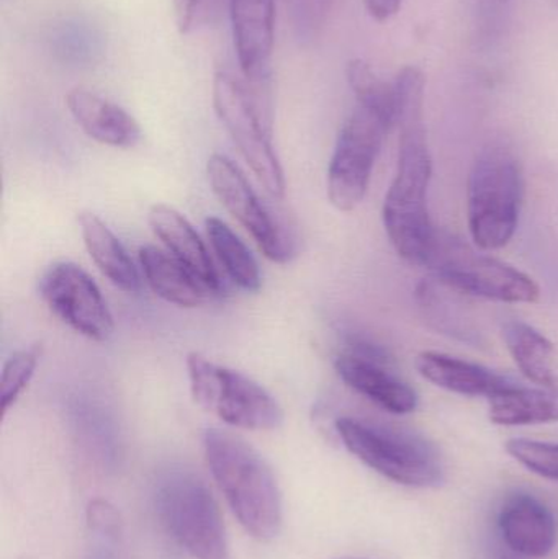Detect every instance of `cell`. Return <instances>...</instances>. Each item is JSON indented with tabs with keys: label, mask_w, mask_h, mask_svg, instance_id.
Listing matches in <instances>:
<instances>
[{
	"label": "cell",
	"mask_w": 558,
	"mask_h": 559,
	"mask_svg": "<svg viewBox=\"0 0 558 559\" xmlns=\"http://www.w3.org/2000/svg\"><path fill=\"white\" fill-rule=\"evenodd\" d=\"M340 559H360V558H340Z\"/></svg>",
	"instance_id": "obj_32"
},
{
	"label": "cell",
	"mask_w": 558,
	"mask_h": 559,
	"mask_svg": "<svg viewBox=\"0 0 558 559\" xmlns=\"http://www.w3.org/2000/svg\"><path fill=\"white\" fill-rule=\"evenodd\" d=\"M187 373L193 401L223 423L246 430H274L284 423L277 400L246 374L199 352L187 355Z\"/></svg>",
	"instance_id": "obj_7"
},
{
	"label": "cell",
	"mask_w": 558,
	"mask_h": 559,
	"mask_svg": "<svg viewBox=\"0 0 558 559\" xmlns=\"http://www.w3.org/2000/svg\"><path fill=\"white\" fill-rule=\"evenodd\" d=\"M229 16L239 68L256 97L271 105L275 0H229Z\"/></svg>",
	"instance_id": "obj_12"
},
{
	"label": "cell",
	"mask_w": 558,
	"mask_h": 559,
	"mask_svg": "<svg viewBox=\"0 0 558 559\" xmlns=\"http://www.w3.org/2000/svg\"><path fill=\"white\" fill-rule=\"evenodd\" d=\"M524 199L523 167L510 147L494 144L472 167L467 189L468 231L482 251L510 245Z\"/></svg>",
	"instance_id": "obj_3"
},
{
	"label": "cell",
	"mask_w": 558,
	"mask_h": 559,
	"mask_svg": "<svg viewBox=\"0 0 558 559\" xmlns=\"http://www.w3.org/2000/svg\"><path fill=\"white\" fill-rule=\"evenodd\" d=\"M507 452L530 472L558 481V443L511 439L507 442Z\"/></svg>",
	"instance_id": "obj_26"
},
{
	"label": "cell",
	"mask_w": 558,
	"mask_h": 559,
	"mask_svg": "<svg viewBox=\"0 0 558 559\" xmlns=\"http://www.w3.org/2000/svg\"><path fill=\"white\" fill-rule=\"evenodd\" d=\"M393 87L395 127L400 130L399 166L383 202V226L403 261L425 265L438 231L428 209L432 157L425 121V74L415 66H406Z\"/></svg>",
	"instance_id": "obj_1"
},
{
	"label": "cell",
	"mask_w": 558,
	"mask_h": 559,
	"mask_svg": "<svg viewBox=\"0 0 558 559\" xmlns=\"http://www.w3.org/2000/svg\"><path fill=\"white\" fill-rule=\"evenodd\" d=\"M41 358V344L29 345L15 352L3 365L0 378V407L2 414L9 413L10 407L16 403L20 394L25 391L35 374Z\"/></svg>",
	"instance_id": "obj_25"
},
{
	"label": "cell",
	"mask_w": 558,
	"mask_h": 559,
	"mask_svg": "<svg viewBox=\"0 0 558 559\" xmlns=\"http://www.w3.org/2000/svg\"><path fill=\"white\" fill-rule=\"evenodd\" d=\"M333 0H287L292 32L301 45L318 38Z\"/></svg>",
	"instance_id": "obj_27"
},
{
	"label": "cell",
	"mask_w": 558,
	"mask_h": 559,
	"mask_svg": "<svg viewBox=\"0 0 558 559\" xmlns=\"http://www.w3.org/2000/svg\"><path fill=\"white\" fill-rule=\"evenodd\" d=\"M336 430L357 460L396 485L432 488L444 478L441 453L419 433L354 417L337 419Z\"/></svg>",
	"instance_id": "obj_4"
},
{
	"label": "cell",
	"mask_w": 558,
	"mask_h": 559,
	"mask_svg": "<svg viewBox=\"0 0 558 559\" xmlns=\"http://www.w3.org/2000/svg\"><path fill=\"white\" fill-rule=\"evenodd\" d=\"M416 296H418L419 306H422L426 319H429L438 331L474 342L472 335L477 332L474 331L471 322H465L467 318L464 319V316L454 308L455 302L439 292L435 282L419 283Z\"/></svg>",
	"instance_id": "obj_23"
},
{
	"label": "cell",
	"mask_w": 558,
	"mask_h": 559,
	"mask_svg": "<svg viewBox=\"0 0 558 559\" xmlns=\"http://www.w3.org/2000/svg\"><path fill=\"white\" fill-rule=\"evenodd\" d=\"M157 511L174 540L193 559H228L218 506L205 485L187 473L167 476L157 489Z\"/></svg>",
	"instance_id": "obj_8"
},
{
	"label": "cell",
	"mask_w": 558,
	"mask_h": 559,
	"mask_svg": "<svg viewBox=\"0 0 558 559\" xmlns=\"http://www.w3.org/2000/svg\"><path fill=\"white\" fill-rule=\"evenodd\" d=\"M501 335L527 380L537 386L558 388L557 348L543 332L520 319H510L501 325Z\"/></svg>",
	"instance_id": "obj_19"
},
{
	"label": "cell",
	"mask_w": 558,
	"mask_h": 559,
	"mask_svg": "<svg viewBox=\"0 0 558 559\" xmlns=\"http://www.w3.org/2000/svg\"><path fill=\"white\" fill-rule=\"evenodd\" d=\"M39 295L49 311L68 328L95 342L114 335L115 322L107 301L91 275L72 264L59 262L39 282Z\"/></svg>",
	"instance_id": "obj_11"
},
{
	"label": "cell",
	"mask_w": 558,
	"mask_h": 559,
	"mask_svg": "<svg viewBox=\"0 0 558 559\" xmlns=\"http://www.w3.org/2000/svg\"><path fill=\"white\" fill-rule=\"evenodd\" d=\"M491 423L518 427L557 423L558 388H527L514 383L488 397Z\"/></svg>",
	"instance_id": "obj_21"
},
{
	"label": "cell",
	"mask_w": 558,
	"mask_h": 559,
	"mask_svg": "<svg viewBox=\"0 0 558 559\" xmlns=\"http://www.w3.org/2000/svg\"><path fill=\"white\" fill-rule=\"evenodd\" d=\"M78 222L88 255L100 274L117 288L136 293L141 286L140 274L117 236L94 213H79Z\"/></svg>",
	"instance_id": "obj_20"
},
{
	"label": "cell",
	"mask_w": 558,
	"mask_h": 559,
	"mask_svg": "<svg viewBox=\"0 0 558 559\" xmlns=\"http://www.w3.org/2000/svg\"><path fill=\"white\" fill-rule=\"evenodd\" d=\"M395 121L377 108L356 104L344 123L328 169V199L340 212L363 203L387 133Z\"/></svg>",
	"instance_id": "obj_9"
},
{
	"label": "cell",
	"mask_w": 558,
	"mask_h": 559,
	"mask_svg": "<svg viewBox=\"0 0 558 559\" xmlns=\"http://www.w3.org/2000/svg\"><path fill=\"white\" fill-rule=\"evenodd\" d=\"M140 264L151 289L170 305L199 308L218 295L182 262L156 246L140 249Z\"/></svg>",
	"instance_id": "obj_18"
},
{
	"label": "cell",
	"mask_w": 558,
	"mask_h": 559,
	"mask_svg": "<svg viewBox=\"0 0 558 559\" xmlns=\"http://www.w3.org/2000/svg\"><path fill=\"white\" fill-rule=\"evenodd\" d=\"M425 265L452 292L501 302H536L541 296L530 275L449 233L436 231Z\"/></svg>",
	"instance_id": "obj_5"
},
{
	"label": "cell",
	"mask_w": 558,
	"mask_h": 559,
	"mask_svg": "<svg viewBox=\"0 0 558 559\" xmlns=\"http://www.w3.org/2000/svg\"><path fill=\"white\" fill-rule=\"evenodd\" d=\"M87 522L91 531L102 535V537L114 538V540L120 537V514L107 501L95 499L88 504Z\"/></svg>",
	"instance_id": "obj_29"
},
{
	"label": "cell",
	"mask_w": 558,
	"mask_h": 559,
	"mask_svg": "<svg viewBox=\"0 0 558 559\" xmlns=\"http://www.w3.org/2000/svg\"><path fill=\"white\" fill-rule=\"evenodd\" d=\"M402 2L403 0H364L367 12L377 22H385V20L392 19L399 12Z\"/></svg>",
	"instance_id": "obj_30"
},
{
	"label": "cell",
	"mask_w": 558,
	"mask_h": 559,
	"mask_svg": "<svg viewBox=\"0 0 558 559\" xmlns=\"http://www.w3.org/2000/svg\"><path fill=\"white\" fill-rule=\"evenodd\" d=\"M346 75L347 82H349L351 88L356 95L357 104L377 108V110L382 111L395 121L396 102L393 84L390 85L382 81L372 71V68L360 59H354L347 64Z\"/></svg>",
	"instance_id": "obj_24"
},
{
	"label": "cell",
	"mask_w": 558,
	"mask_h": 559,
	"mask_svg": "<svg viewBox=\"0 0 558 559\" xmlns=\"http://www.w3.org/2000/svg\"><path fill=\"white\" fill-rule=\"evenodd\" d=\"M389 367L349 352H343L334 360L337 374L351 390L389 413L400 416L413 413L418 407V394Z\"/></svg>",
	"instance_id": "obj_14"
},
{
	"label": "cell",
	"mask_w": 558,
	"mask_h": 559,
	"mask_svg": "<svg viewBox=\"0 0 558 559\" xmlns=\"http://www.w3.org/2000/svg\"><path fill=\"white\" fill-rule=\"evenodd\" d=\"M66 105L81 130L105 146L131 150L143 138L140 124L124 108L94 92L74 88L66 95Z\"/></svg>",
	"instance_id": "obj_15"
},
{
	"label": "cell",
	"mask_w": 558,
	"mask_h": 559,
	"mask_svg": "<svg viewBox=\"0 0 558 559\" xmlns=\"http://www.w3.org/2000/svg\"><path fill=\"white\" fill-rule=\"evenodd\" d=\"M205 228L213 252L222 262L229 278L245 292H258L262 285L261 269L248 246L233 233L225 222L215 216L206 218Z\"/></svg>",
	"instance_id": "obj_22"
},
{
	"label": "cell",
	"mask_w": 558,
	"mask_h": 559,
	"mask_svg": "<svg viewBox=\"0 0 558 559\" xmlns=\"http://www.w3.org/2000/svg\"><path fill=\"white\" fill-rule=\"evenodd\" d=\"M498 527L508 550L523 558H546L557 544V522L550 509L531 495L507 499Z\"/></svg>",
	"instance_id": "obj_13"
},
{
	"label": "cell",
	"mask_w": 558,
	"mask_h": 559,
	"mask_svg": "<svg viewBox=\"0 0 558 559\" xmlns=\"http://www.w3.org/2000/svg\"><path fill=\"white\" fill-rule=\"evenodd\" d=\"M203 449L213 478L245 531L261 542L277 537L284 518L282 492L265 460L226 430H205Z\"/></svg>",
	"instance_id": "obj_2"
},
{
	"label": "cell",
	"mask_w": 558,
	"mask_h": 559,
	"mask_svg": "<svg viewBox=\"0 0 558 559\" xmlns=\"http://www.w3.org/2000/svg\"><path fill=\"white\" fill-rule=\"evenodd\" d=\"M495 559H523V557H520V555L514 554V551L508 550V551H498L497 557Z\"/></svg>",
	"instance_id": "obj_31"
},
{
	"label": "cell",
	"mask_w": 558,
	"mask_h": 559,
	"mask_svg": "<svg viewBox=\"0 0 558 559\" xmlns=\"http://www.w3.org/2000/svg\"><path fill=\"white\" fill-rule=\"evenodd\" d=\"M219 0H173L177 28L182 35L206 25L215 13Z\"/></svg>",
	"instance_id": "obj_28"
},
{
	"label": "cell",
	"mask_w": 558,
	"mask_h": 559,
	"mask_svg": "<svg viewBox=\"0 0 558 559\" xmlns=\"http://www.w3.org/2000/svg\"><path fill=\"white\" fill-rule=\"evenodd\" d=\"M206 174L216 199L248 229L259 251L275 264H288L295 255V241L261 202L241 169L229 157L213 154Z\"/></svg>",
	"instance_id": "obj_10"
},
{
	"label": "cell",
	"mask_w": 558,
	"mask_h": 559,
	"mask_svg": "<svg viewBox=\"0 0 558 559\" xmlns=\"http://www.w3.org/2000/svg\"><path fill=\"white\" fill-rule=\"evenodd\" d=\"M213 107L265 192L284 199V170L272 146V108L246 82L225 71L213 79Z\"/></svg>",
	"instance_id": "obj_6"
},
{
	"label": "cell",
	"mask_w": 558,
	"mask_h": 559,
	"mask_svg": "<svg viewBox=\"0 0 558 559\" xmlns=\"http://www.w3.org/2000/svg\"><path fill=\"white\" fill-rule=\"evenodd\" d=\"M416 370L442 390L468 397H491L517 381L484 365L472 364L441 352L426 350L416 357Z\"/></svg>",
	"instance_id": "obj_16"
},
{
	"label": "cell",
	"mask_w": 558,
	"mask_h": 559,
	"mask_svg": "<svg viewBox=\"0 0 558 559\" xmlns=\"http://www.w3.org/2000/svg\"><path fill=\"white\" fill-rule=\"evenodd\" d=\"M154 235L166 246L167 252L189 267L206 286L222 293V278L213 264L205 242L186 216L169 205H154L147 215Z\"/></svg>",
	"instance_id": "obj_17"
}]
</instances>
